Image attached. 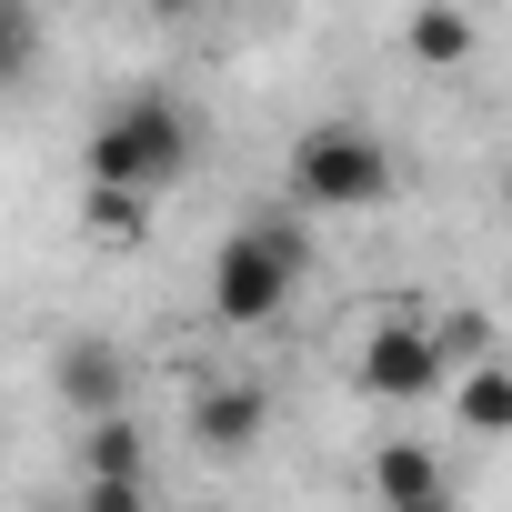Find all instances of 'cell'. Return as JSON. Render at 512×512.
I'll list each match as a JSON object with an SVG mask.
<instances>
[{"label": "cell", "instance_id": "1", "mask_svg": "<svg viewBox=\"0 0 512 512\" xmlns=\"http://www.w3.org/2000/svg\"><path fill=\"white\" fill-rule=\"evenodd\" d=\"M191 161H201V121H191L171 91H131V101H111L101 131H91V151H81V171H91L101 191H141V201H161Z\"/></svg>", "mask_w": 512, "mask_h": 512}, {"label": "cell", "instance_id": "2", "mask_svg": "<svg viewBox=\"0 0 512 512\" xmlns=\"http://www.w3.org/2000/svg\"><path fill=\"white\" fill-rule=\"evenodd\" d=\"M302 272H312V241H302L292 211H282V221H272V211L241 221V231L211 251V322H221V332H272Z\"/></svg>", "mask_w": 512, "mask_h": 512}, {"label": "cell", "instance_id": "3", "mask_svg": "<svg viewBox=\"0 0 512 512\" xmlns=\"http://www.w3.org/2000/svg\"><path fill=\"white\" fill-rule=\"evenodd\" d=\"M292 211H382L392 201V141L372 131V121H312L302 141H292Z\"/></svg>", "mask_w": 512, "mask_h": 512}, {"label": "cell", "instance_id": "4", "mask_svg": "<svg viewBox=\"0 0 512 512\" xmlns=\"http://www.w3.org/2000/svg\"><path fill=\"white\" fill-rule=\"evenodd\" d=\"M442 342H432V322H382L362 352H352V382L382 402V412H412V402H432L442 392Z\"/></svg>", "mask_w": 512, "mask_h": 512}, {"label": "cell", "instance_id": "5", "mask_svg": "<svg viewBox=\"0 0 512 512\" xmlns=\"http://www.w3.org/2000/svg\"><path fill=\"white\" fill-rule=\"evenodd\" d=\"M51 392H61L81 422H91V412H121V402H131V362H121L101 332H81V342L51 352Z\"/></svg>", "mask_w": 512, "mask_h": 512}, {"label": "cell", "instance_id": "6", "mask_svg": "<svg viewBox=\"0 0 512 512\" xmlns=\"http://www.w3.org/2000/svg\"><path fill=\"white\" fill-rule=\"evenodd\" d=\"M272 432V392L262 382H201L191 392V442L201 452H251Z\"/></svg>", "mask_w": 512, "mask_h": 512}, {"label": "cell", "instance_id": "7", "mask_svg": "<svg viewBox=\"0 0 512 512\" xmlns=\"http://www.w3.org/2000/svg\"><path fill=\"white\" fill-rule=\"evenodd\" d=\"M372 502H382V512H452V472L432 462V442H382Z\"/></svg>", "mask_w": 512, "mask_h": 512}, {"label": "cell", "instance_id": "8", "mask_svg": "<svg viewBox=\"0 0 512 512\" xmlns=\"http://www.w3.org/2000/svg\"><path fill=\"white\" fill-rule=\"evenodd\" d=\"M432 402H452V412H462V432H502V422H512V372H502V352H482V362H452Z\"/></svg>", "mask_w": 512, "mask_h": 512}, {"label": "cell", "instance_id": "9", "mask_svg": "<svg viewBox=\"0 0 512 512\" xmlns=\"http://www.w3.org/2000/svg\"><path fill=\"white\" fill-rule=\"evenodd\" d=\"M472 11H462V0H422V11H412V31H402V51L422 61V71H452V61H472Z\"/></svg>", "mask_w": 512, "mask_h": 512}, {"label": "cell", "instance_id": "10", "mask_svg": "<svg viewBox=\"0 0 512 512\" xmlns=\"http://www.w3.org/2000/svg\"><path fill=\"white\" fill-rule=\"evenodd\" d=\"M41 71V0H0V91Z\"/></svg>", "mask_w": 512, "mask_h": 512}, {"label": "cell", "instance_id": "11", "mask_svg": "<svg viewBox=\"0 0 512 512\" xmlns=\"http://www.w3.org/2000/svg\"><path fill=\"white\" fill-rule=\"evenodd\" d=\"M81 221H91L101 241H141V221H151V201H141V191H101V181H91V201H81Z\"/></svg>", "mask_w": 512, "mask_h": 512}, {"label": "cell", "instance_id": "12", "mask_svg": "<svg viewBox=\"0 0 512 512\" xmlns=\"http://www.w3.org/2000/svg\"><path fill=\"white\" fill-rule=\"evenodd\" d=\"M141 11H151V21H191V11H201V0H141Z\"/></svg>", "mask_w": 512, "mask_h": 512}]
</instances>
